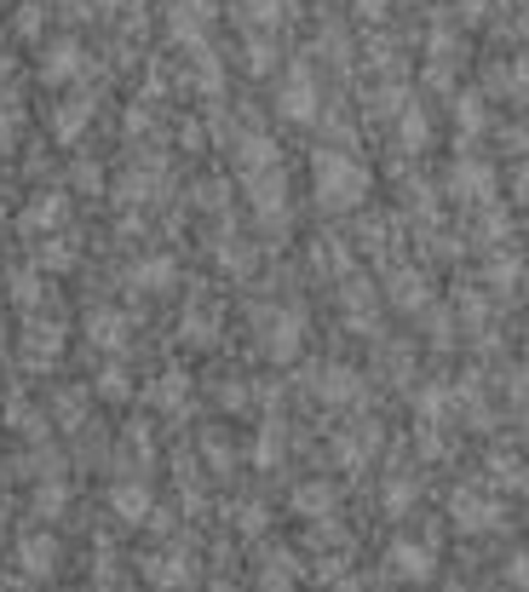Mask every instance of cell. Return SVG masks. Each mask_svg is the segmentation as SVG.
I'll use <instances>...</instances> for the list:
<instances>
[{"label": "cell", "mask_w": 529, "mask_h": 592, "mask_svg": "<svg viewBox=\"0 0 529 592\" xmlns=\"http://www.w3.org/2000/svg\"><path fill=\"white\" fill-rule=\"evenodd\" d=\"M409 501H415V483H409V478H397V483L386 489V506H392V512H403Z\"/></svg>", "instance_id": "31"}, {"label": "cell", "mask_w": 529, "mask_h": 592, "mask_svg": "<svg viewBox=\"0 0 529 592\" xmlns=\"http://www.w3.org/2000/svg\"><path fill=\"white\" fill-rule=\"evenodd\" d=\"M518 196H524V201H529V167H524V173H518Z\"/></svg>", "instance_id": "37"}, {"label": "cell", "mask_w": 529, "mask_h": 592, "mask_svg": "<svg viewBox=\"0 0 529 592\" xmlns=\"http://www.w3.org/2000/svg\"><path fill=\"white\" fill-rule=\"evenodd\" d=\"M167 276H173L167 260H150V265H139V288H167Z\"/></svg>", "instance_id": "27"}, {"label": "cell", "mask_w": 529, "mask_h": 592, "mask_svg": "<svg viewBox=\"0 0 529 592\" xmlns=\"http://www.w3.org/2000/svg\"><path fill=\"white\" fill-rule=\"evenodd\" d=\"M208 23H213V0H179V7H173V35L179 41H201Z\"/></svg>", "instance_id": "12"}, {"label": "cell", "mask_w": 529, "mask_h": 592, "mask_svg": "<svg viewBox=\"0 0 529 592\" xmlns=\"http://www.w3.org/2000/svg\"><path fill=\"white\" fill-rule=\"evenodd\" d=\"M507 586H518V592H529V547H518V552L507 558Z\"/></svg>", "instance_id": "24"}, {"label": "cell", "mask_w": 529, "mask_h": 592, "mask_svg": "<svg viewBox=\"0 0 529 592\" xmlns=\"http://www.w3.org/2000/svg\"><path fill=\"white\" fill-rule=\"evenodd\" d=\"M247 69H271V46H265V41L247 46Z\"/></svg>", "instance_id": "35"}, {"label": "cell", "mask_w": 529, "mask_h": 592, "mask_svg": "<svg viewBox=\"0 0 529 592\" xmlns=\"http://www.w3.org/2000/svg\"><path fill=\"white\" fill-rule=\"evenodd\" d=\"M311 190H317L322 213H351V208H363V201H368L374 173L351 156V150H322L317 167H311Z\"/></svg>", "instance_id": "1"}, {"label": "cell", "mask_w": 529, "mask_h": 592, "mask_svg": "<svg viewBox=\"0 0 529 592\" xmlns=\"http://www.w3.org/2000/svg\"><path fill=\"white\" fill-rule=\"evenodd\" d=\"M69 260H75L69 242H46V248H41V265H69Z\"/></svg>", "instance_id": "32"}, {"label": "cell", "mask_w": 529, "mask_h": 592, "mask_svg": "<svg viewBox=\"0 0 529 592\" xmlns=\"http://www.w3.org/2000/svg\"><path fill=\"white\" fill-rule=\"evenodd\" d=\"M87 121H92V105H87V98H64V105L53 110V139H58V144H75V139L87 133Z\"/></svg>", "instance_id": "13"}, {"label": "cell", "mask_w": 529, "mask_h": 592, "mask_svg": "<svg viewBox=\"0 0 529 592\" xmlns=\"http://www.w3.org/2000/svg\"><path fill=\"white\" fill-rule=\"evenodd\" d=\"M276 110H283L288 121H299V127H311V121H317V81H311V69H306V64H294V69H288Z\"/></svg>", "instance_id": "6"}, {"label": "cell", "mask_w": 529, "mask_h": 592, "mask_svg": "<svg viewBox=\"0 0 529 592\" xmlns=\"http://www.w3.org/2000/svg\"><path fill=\"white\" fill-rule=\"evenodd\" d=\"M294 586H299L294 552H265L260 558V592H294Z\"/></svg>", "instance_id": "11"}, {"label": "cell", "mask_w": 529, "mask_h": 592, "mask_svg": "<svg viewBox=\"0 0 529 592\" xmlns=\"http://www.w3.org/2000/svg\"><path fill=\"white\" fill-rule=\"evenodd\" d=\"M98 397H128V374L104 369V374H98Z\"/></svg>", "instance_id": "28"}, {"label": "cell", "mask_w": 529, "mask_h": 592, "mask_svg": "<svg viewBox=\"0 0 529 592\" xmlns=\"http://www.w3.org/2000/svg\"><path fill=\"white\" fill-rule=\"evenodd\" d=\"M190 575H196V563H190L179 547H162V552H150V558H144V581L156 586V592H185V586H190Z\"/></svg>", "instance_id": "7"}, {"label": "cell", "mask_w": 529, "mask_h": 592, "mask_svg": "<svg viewBox=\"0 0 529 592\" xmlns=\"http://www.w3.org/2000/svg\"><path fill=\"white\" fill-rule=\"evenodd\" d=\"M294 512H299V518H322V512H334V483H299L294 489Z\"/></svg>", "instance_id": "18"}, {"label": "cell", "mask_w": 529, "mask_h": 592, "mask_svg": "<svg viewBox=\"0 0 529 592\" xmlns=\"http://www.w3.org/2000/svg\"><path fill=\"white\" fill-rule=\"evenodd\" d=\"M150 403H156L162 415H185V403H190V380H185V374H162L156 385H150Z\"/></svg>", "instance_id": "17"}, {"label": "cell", "mask_w": 529, "mask_h": 592, "mask_svg": "<svg viewBox=\"0 0 529 592\" xmlns=\"http://www.w3.org/2000/svg\"><path fill=\"white\" fill-rule=\"evenodd\" d=\"M35 506H41V518H53V506H64V489H53V483H46L41 495H35Z\"/></svg>", "instance_id": "33"}, {"label": "cell", "mask_w": 529, "mask_h": 592, "mask_svg": "<svg viewBox=\"0 0 529 592\" xmlns=\"http://www.w3.org/2000/svg\"><path fill=\"white\" fill-rule=\"evenodd\" d=\"M58 351H64V328H53V322H35L30 333H23V363H30V369L58 363Z\"/></svg>", "instance_id": "10"}, {"label": "cell", "mask_w": 529, "mask_h": 592, "mask_svg": "<svg viewBox=\"0 0 529 592\" xmlns=\"http://www.w3.org/2000/svg\"><path fill=\"white\" fill-rule=\"evenodd\" d=\"M489 190H495V173L484 162H461L455 167V196L461 201H489Z\"/></svg>", "instance_id": "16"}, {"label": "cell", "mask_w": 529, "mask_h": 592, "mask_svg": "<svg viewBox=\"0 0 529 592\" xmlns=\"http://www.w3.org/2000/svg\"><path fill=\"white\" fill-rule=\"evenodd\" d=\"M0 592H12V586H0Z\"/></svg>", "instance_id": "40"}, {"label": "cell", "mask_w": 529, "mask_h": 592, "mask_svg": "<svg viewBox=\"0 0 529 592\" xmlns=\"http://www.w3.org/2000/svg\"><path fill=\"white\" fill-rule=\"evenodd\" d=\"M121 340H128V328H121V317L115 311H92V346H121Z\"/></svg>", "instance_id": "20"}, {"label": "cell", "mask_w": 529, "mask_h": 592, "mask_svg": "<svg viewBox=\"0 0 529 592\" xmlns=\"http://www.w3.org/2000/svg\"><path fill=\"white\" fill-rule=\"evenodd\" d=\"M449 524H455L461 535H495L500 524H507V506H500L489 489H455L449 495Z\"/></svg>", "instance_id": "2"}, {"label": "cell", "mask_w": 529, "mask_h": 592, "mask_svg": "<svg viewBox=\"0 0 529 592\" xmlns=\"http://www.w3.org/2000/svg\"><path fill=\"white\" fill-rule=\"evenodd\" d=\"M283 12H288V0H242V18H247V23H260V30L283 23Z\"/></svg>", "instance_id": "21"}, {"label": "cell", "mask_w": 529, "mask_h": 592, "mask_svg": "<svg viewBox=\"0 0 529 592\" xmlns=\"http://www.w3.org/2000/svg\"><path fill=\"white\" fill-rule=\"evenodd\" d=\"M81 69H87L81 46H75V41H53V46H46V58H41V81L46 87H69Z\"/></svg>", "instance_id": "8"}, {"label": "cell", "mask_w": 529, "mask_h": 592, "mask_svg": "<svg viewBox=\"0 0 529 592\" xmlns=\"http://www.w3.org/2000/svg\"><path fill=\"white\" fill-rule=\"evenodd\" d=\"M299 340H306V317H299V311H271L265 317L260 351L271 357V363H288V357L299 351Z\"/></svg>", "instance_id": "5"}, {"label": "cell", "mask_w": 529, "mask_h": 592, "mask_svg": "<svg viewBox=\"0 0 529 592\" xmlns=\"http://www.w3.org/2000/svg\"><path fill=\"white\" fill-rule=\"evenodd\" d=\"M208 592H236V586H224V581H219V586H208Z\"/></svg>", "instance_id": "38"}, {"label": "cell", "mask_w": 529, "mask_h": 592, "mask_svg": "<svg viewBox=\"0 0 529 592\" xmlns=\"http://www.w3.org/2000/svg\"><path fill=\"white\" fill-rule=\"evenodd\" d=\"M317 397H322V403H357L363 385H357V374H351L345 363H334V369L317 374Z\"/></svg>", "instance_id": "14"}, {"label": "cell", "mask_w": 529, "mask_h": 592, "mask_svg": "<svg viewBox=\"0 0 529 592\" xmlns=\"http://www.w3.org/2000/svg\"><path fill=\"white\" fill-rule=\"evenodd\" d=\"M386 570L397 581H432L438 575V547L432 540H415V535H397L386 547Z\"/></svg>", "instance_id": "3"}, {"label": "cell", "mask_w": 529, "mask_h": 592, "mask_svg": "<svg viewBox=\"0 0 529 592\" xmlns=\"http://www.w3.org/2000/svg\"><path fill=\"white\" fill-rule=\"evenodd\" d=\"M426 133H432V127H426V116H420V110H409V116L397 121V139H403V150H420V144H426Z\"/></svg>", "instance_id": "23"}, {"label": "cell", "mask_w": 529, "mask_h": 592, "mask_svg": "<svg viewBox=\"0 0 529 592\" xmlns=\"http://www.w3.org/2000/svg\"><path fill=\"white\" fill-rule=\"evenodd\" d=\"M12 69H18V58H12V46H0V87L12 81Z\"/></svg>", "instance_id": "36"}, {"label": "cell", "mask_w": 529, "mask_h": 592, "mask_svg": "<svg viewBox=\"0 0 529 592\" xmlns=\"http://www.w3.org/2000/svg\"><path fill=\"white\" fill-rule=\"evenodd\" d=\"M340 467H363V460H368V449H374V426H363L357 437H340Z\"/></svg>", "instance_id": "19"}, {"label": "cell", "mask_w": 529, "mask_h": 592, "mask_svg": "<svg viewBox=\"0 0 529 592\" xmlns=\"http://www.w3.org/2000/svg\"><path fill=\"white\" fill-rule=\"evenodd\" d=\"M461 133H477V127H484V105H477V98H461Z\"/></svg>", "instance_id": "29"}, {"label": "cell", "mask_w": 529, "mask_h": 592, "mask_svg": "<svg viewBox=\"0 0 529 592\" xmlns=\"http://www.w3.org/2000/svg\"><path fill=\"white\" fill-rule=\"evenodd\" d=\"M110 512H115L121 524H150L156 495H150V483H115V489H110Z\"/></svg>", "instance_id": "9"}, {"label": "cell", "mask_w": 529, "mask_h": 592, "mask_svg": "<svg viewBox=\"0 0 529 592\" xmlns=\"http://www.w3.org/2000/svg\"><path fill=\"white\" fill-rule=\"evenodd\" d=\"M507 87L518 92V105H529V58H518V64H513V75H507Z\"/></svg>", "instance_id": "30"}, {"label": "cell", "mask_w": 529, "mask_h": 592, "mask_svg": "<svg viewBox=\"0 0 529 592\" xmlns=\"http://www.w3.org/2000/svg\"><path fill=\"white\" fill-rule=\"evenodd\" d=\"M351 7H357L363 18H386V12H392V0H351Z\"/></svg>", "instance_id": "34"}, {"label": "cell", "mask_w": 529, "mask_h": 592, "mask_svg": "<svg viewBox=\"0 0 529 592\" xmlns=\"http://www.w3.org/2000/svg\"><path fill=\"white\" fill-rule=\"evenodd\" d=\"M64 213H69V201H64L58 190H46L41 201H30V213H23V230H30V237H41V230H58Z\"/></svg>", "instance_id": "15"}, {"label": "cell", "mask_w": 529, "mask_h": 592, "mask_svg": "<svg viewBox=\"0 0 529 592\" xmlns=\"http://www.w3.org/2000/svg\"><path fill=\"white\" fill-rule=\"evenodd\" d=\"M265 524H271V512L260 501H242L236 506V535H265Z\"/></svg>", "instance_id": "22"}, {"label": "cell", "mask_w": 529, "mask_h": 592, "mask_svg": "<svg viewBox=\"0 0 529 592\" xmlns=\"http://www.w3.org/2000/svg\"><path fill=\"white\" fill-rule=\"evenodd\" d=\"M0 340H7V322H0Z\"/></svg>", "instance_id": "39"}, {"label": "cell", "mask_w": 529, "mask_h": 592, "mask_svg": "<svg viewBox=\"0 0 529 592\" xmlns=\"http://www.w3.org/2000/svg\"><path fill=\"white\" fill-rule=\"evenodd\" d=\"M12 558H18V570L30 575V581H46V575H58V563H64V547H58V535L35 529V535H18Z\"/></svg>", "instance_id": "4"}, {"label": "cell", "mask_w": 529, "mask_h": 592, "mask_svg": "<svg viewBox=\"0 0 529 592\" xmlns=\"http://www.w3.org/2000/svg\"><path fill=\"white\" fill-rule=\"evenodd\" d=\"M12 299H18V305H35V299H41L35 271H18V276H12Z\"/></svg>", "instance_id": "26"}, {"label": "cell", "mask_w": 529, "mask_h": 592, "mask_svg": "<svg viewBox=\"0 0 529 592\" xmlns=\"http://www.w3.org/2000/svg\"><path fill=\"white\" fill-rule=\"evenodd\" d=\"M18 127H23V116H18L12 105H0V156H7V150L18 144Z\"/></svg>", "instance_id": "25"}]
</instances>
